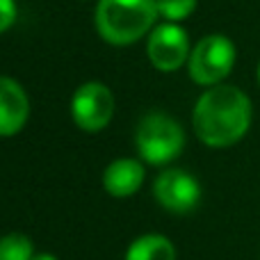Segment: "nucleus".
Masks as SVG:
<instances>
[{"mask_svg":"<svg viewBox=\"0 0 260 260\" xmlns=\"http://www.w3.org/2000/svg\"><path fill=\"white\" fill-rule=\"evenodd\" d=\"M114 96L103 82H85L71 99V117L87 133H99L112 121Z\"/></svg>","mask_w":260,"mask_h":260,"instance_id":"5","label":"nucleus"},{"mask_svg":"<svg viewBox=\"0 0 260 260\" xmlns=\"http://www.w3.org/2000/svg\"><path fill=\"white\" fill-rule=\"evenodd\" d=\"M155 3H157V14L165 16L169 23L185 21L197 9V0H155Z\"/></svg>","mask_w":260,"mask_h":260,"instance_id":"12","label":"nucleus"},{"mask_svg":"<svg viewBox=\"0 0 260 260\" xmlns=\"http://www.w3.org/2000/svg\"><path fill=\"white\" fill-rule=\"evenodd\" d=\"M32 240L21 233H9L0 238V260H32Z\"/></svg>","mask_w":260,"mask_h":260,"instance_id":"11","label":"nucleus"},{"mask_svg":"<svg viewBox=\"0 0 260 260\" xmlns=\"http://www.w3.org/2000/svg\"><path fill=\"white\" fill-rule=\"evenodd\" d=\"M144 183V167L135 157H119L103 171V187L117 199L133 197Z\"/></svg>","mask_w":260,"mask_h":260,"instance_id":"9","label":"nucleus"},{"mask_svg":"<svg viewBox=\"0 0 260 260\" xmlns=\"http://www.w3.org/2000/svg\"><path fill=\"white\" fill-rule=\"evenodd\" d=\"M235 67V44L226 35H208L192 48L187 71L197 85L217 87Z\"/></svg>","mask_w":260,"mask_h":260,"instance_id":"4","label":"nucleus"},{"mask_svg":"<svg viewBox=\"0 0 260 260\" xmlns=\"http://www.w3.org/2000/svg\"><path fill=\"white\" fill-rule=\"evenodd\" d=\"M126 260H176V247L165 235L148 233L130 244Z\"/></svg>","mask_w":260,"mask_h":260,"instance_id":"10","label":"nucleus"},{"mask_svg":"<svg viewBox=\"0 0 260 260\" xmlns=\"http://www.w3.org/2000/svg\"><path fill=\"white\" fill-rule=\"evenodd\" d=\"M16 21V3L14 0H0V35L7 32Z\"/></svg>","mask_w":260,"mask_h":260,"instance_id":"13","label":"nucleus"},{"mask_svg":"<svg viewBox=\"0 0 260 260\" xmlns=\"http://www.w3.org/2000/svg\"><path fill=\"white\" fill-rule=\"evenodd\" d=\"M157 18L155 0H99L96 30L112 46H128L153 32Z\"/></svg>","mask_w":260,"mask_h":260,"instance_id":"2","label":"nucleus"},{"mask_svg":"<svg viewBox=\"0 0 260 260\" xmlns=\"http://www.w3.org/2000/svg\"><path fill=\"white\" fill-rule=\"evenodd\" d=\"M146 53L157 71L165 73L176 71V69H180L187 62L189 53H192L187 32L178 23H169V21L162 23V25H155L153 32L148 35Z\"/></svg>","mask_w":260,"mask_h":260,"instance_id":"6","label":"nucleus"},{"mask_svg":"<svg viewBox=\"0 0 260 260\" xmlns=\"http://www.w3.org/2000/svg\"><path fill=\"white\" fill-rule=\"evenodd\" d=\"M32 260H57V258H55L53 253H37V256L32 258Z\"/></svg>","mask_w":260,"mask_h":260,"instance_id":"14","label":"nucleus"},{"mask_svg":"<svg viewBox=\"0 0 260 260\" xmlns=\"http://www.w3.org/2000/svg\"><path fill=\"white\" fill-rule=\"evenodd\" d=\"M253 108L249 96L233 85L206 89L194 105L192 123L197 137L210 148L238 144L251 126Z\"/></svg>","mask_w":260,"mask_h":260,"instance_id":"1","label":"nucleus"},{"mask_svg":"<svg viewBox=\"0 0 260 260\" xmlns=\"http://www.w3.org/2000/svg\"><path fill=\"white\" fill-rule=\"evenodd\" d=\"M153 197L165 210L185 215L201 201V185L185 169H167L153 183Z\"/></svg>","mask_w":260,"mask_h":260,"instance_id":"7","label":"nucleus"},{"mask_svg":"<svg viewBox=\"0 0 260 260\" xmlns=\"http://www.w3.org/2000/svg\"><path fill=\"white\" fill-rule=\"evenodd\" d=\"M137 153L148 165H167L176 160L185 146V133L176 119L165 112H151L139 121L135 133Z\"/></svg>","mask_w":260,"mask_h":260,"instance_id":"3","label":"nucleus"},{"mask_svg":"<svg viewBox=\"0 0 260 260\" xmlns=\"http://www.w3.org/2000/svg\"><path fill=\"white\" fill-rule=\"evenodd\" d=\"M30 117L27 94L14 78L0 76V137L21 133Z\"/></svg>","mask_w":260,"mask_h":260,"instance_id":"8","label":"nucleus"},{"mask_svg":"<svg viewBox=\"0 0 260 260\" xmlns=\"http://www.w3.org/2000/svg\"><path fill=\"white\" fill-rule=\"evenodd\" d=\"M258 85H260V62H258Z\"/></svg>","mask_w":260,"mask_h":260,"instance_id":"15","label":"nucleus"}]
</instances>
